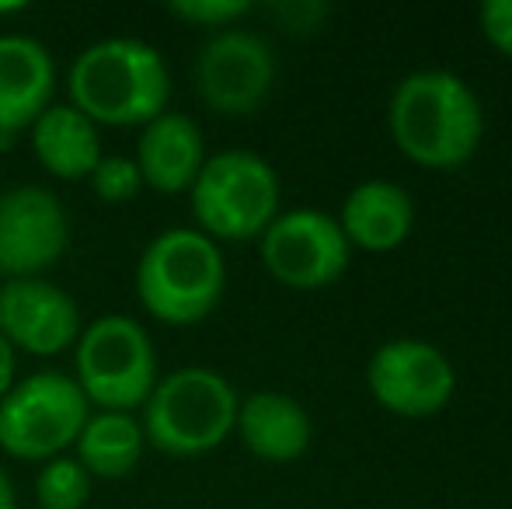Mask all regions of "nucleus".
<instances>
[{
  "label": "nucleus",
  "instance_id": "obj_1",
  "mask_svg": "<svg viewBox=\"0 0 512 509\" xmlns=\"http://www.w3.org/2000/svg\"><path fill=\"white\" fill-rule=\"evenodd\" d=\"M387 129L411 164L425 171H457L485 140V109L460 74L425 67L398 81L387 102Z\"/></svg>",
  "mask_w": 512,
  "mask_h": 509
},
{
  "label": "nucleus",
  "instance_id": "obj_2",
  "mask_svg": "<svg viewBox=\"0 0 512 509\" xmlns=\"http://www.w3.org/2000/svg\"><path fill=\"white\" fill-rule=\"evenodd\" d=\"M70 105L102 126H147L168 112L171 74L164 56L143 39H102L67 74Z\"/></svg>",
  "mask_w": 512,
  "mask_h": 509
},
{
  "label": "nucleus",
  "instance_id": "obj_3",
  "mask_svg": "<svg viewBox=\"0 0 512 509\" xmlns=\"http://www.w3.org/2000/svg\"><path fill=\"white\" fill-rule=\"evenodd\" d=\"M227 290V262L213 238L196 227H171L136 262V297L161 325L189 328L216 311Z\"/></svg>",
  "mask_w": 512,
  "mask_h": 509
},
{
  "label": "nucleus",
  "instance_id": "obj_4",
  "mask_svg": "<svg viewBox=\"0 0 512 509\" xmlns=\"http://www.w3.org/2000/svg\"><path fill=\"white\" fill-rule=\"evenodd\" d=\"M237 405L234 384L216 370H171L143 405V440L168 457H203L234 433Z\"/></svg>",
  "mask_w": 512,
  "mask_h": 509
},
{
  "label": "nucleus",
  "instance_id": "obj_5",
  "mask_svg": "<svg viewBox=\"0 0 512 509\" xmlns=\"http://www.w3.org/2000/svg\"><path fill=\"white\" fill-rule=\"evenodd\" d=\"M279 175L255 150L206 157L189 189L196 231L213 241H255L279 217Z\"/></svg>",
  "mask_w": 512,
  "mask_h": 509
},
{
  "label": "nucleus",
  "instance_id": "obj_6",
  "mask_svg": "<svg viewBox=\"0 0 512 509\" xmlns=\"http://www.w3.org/2000/svg\"><path fill=\"white\" fill-rule=\"evenodd\" d=\"M74 381L102 412L143 408L157 384V353L147 328L126 314L91 321L74 342Z\"/></svg>",
  "mask_w": 512,
  "mask_h": 509
},
{
  "label": "nucleus",
  "instance_id": "obj_7",
  "mask_svg": "<svg viewBox=\"0 0 512 509\" xmlns=\"http://www.w3.org/2000/svg\"><path fill=\"white\" fill-rule=\"evenodd\" d=\"M91 405L70 374L39 370L0 401V447L18 461H53L74 447Z\"/></svg>",
  "mask_w": 512,
  "mask_h": 509
},
{
  "label": "nucleus",
  "instance_id": "obj_8",
  "mask_svg": "<svg viewBox=\"0 0 512 509\" xmlns=\"http://www.w3.org/2000/svg\"><path fill=\"white\" fill-rule=\"evenodd\" d=\"M258 252L276 283L304 293L338 283L352 262V245L338 220L310 206L279 213L258 238Z\"/></svg>",
  "mask_w": 512,
  "mask_h": 509
},
{
  "label": "nucleus",
  "instance_id": "obj_9",
  "mask_svg": "<svg viewBox=\"0 0 512 509\" xmlns=\"http://www.w3.org/2000/svg\"><path fill=\"white\" fill-rule=\"evenodd\" d=\"M366 387L384 412L398 419H432L450 405L457 370L450 356L425 339H391L373 349Z\"/></svg>",
  "mask_w": 512,
  "mask_h": 509
},
{
  "label": "nucleus",
  "instance_id": "obj_10",
  "mask_svg": "<svg viewBox=\"0 0 512 509\" xmlns=\"http://www.w3.org/2000/svg\"><path fill=\"white\" fill-rule=\"evenodd\" d=\"M196 95L216 116H251L262 109L276 84V53L255 32L244 28H223L199 49L192 67Z\"/></svg>",
  "mask_w": 512,
  "mask_h": 509
},
{
  "label": "nucleus",
  "instance_id": "obj_11",
  "mask_svg": "<svg viewBox=\"0 0 512 509\" xmlns=\"http://www.w3.org/2000/svg\"><path fill=\"white\" fill-rule=\"evenodd\" d=\"M70 224L63 203L42 185H14L0 196V272L39 279L67 252Z\"/></svg>",
  "mask_w": 512,
  "mask_h": 509
},
{
  "label": "nucleus",
  "instance_id": "obj_12",
  "mask_svg": "<svg viewBox=\"0 0 512 509\" xmlns=\"http://www.w3.org/2000/svg\"><path fill=\"white\" fill-rule=\"evenodd\" d=\"M81 307L49 279L0 283V335L32 356H60L81 339Z\"/></svg>",
  "mask_w": 512,
  "mask_h": 509
},
{
  "label": "nucleus",
  "instance_id": "obj_13",
  "mask_svg": "<svg viewBox=\"0 0 512 509\" xmlns=\"http://www.w3.org/2000/svg\"><path fill=\"white\" fill-rule=\"evenodd\" d=\"M56 95V60L32 35H0V147L28 133Z\"/></svg>",
  "mask_w": 512,
  "mask_h": 509
},
{
  "label": "nucleus",
  "instance_id": "obj_14",
  "mask_svg": "<svg viewBox=\"0 0 512 509\" xmlns=\"http://www.w3.org/2000/svg\"><path fill=\"white\" fill-rule=\"evenodd\" d=\"M133 161L140 168L143 185L161 196H182L196 185L206 164L203 129L185 112H164L140 129Z\"/></svg>",
  "mask_w": 512,
  "mask_h": 509
},
{
  "label": "nucleus",
  "instance_id": "obj_15",
  "mask_svg": "<svg viewBox=\"0 0 512 509\" xmlns=\"http://www.w3.org/2000/svg\"><path fill=\"white\" fill-rule=\"evenodd\" d=\"M335 220L352 248L387 255L405 245L415 231V203L405 185L391 178H370L345 196L342 213Z\"/></svg>",
  "mask_w": 512,
  "mask_h": 509
},
{
  "label": "nucleus",
  "instance_id": "obj_16",
  "mask_svg": "<svg viewBox=\"0 0 512 509\" xmlns=\"http://www.w3.org/2000/svg\"><path fill=\"white\" fill-rule=\"evenodd\" d=\"M237 436L255 457L290 464L310 450L314 426L307 408L283 391H255L237 405Z\"/></svg>",
  "mask_w": 512,
  "mask_h": 509
},
{
  "label": "nucleus",
  "instance_id": "obj_17",
  "mask_svg": "<svg viewBox=\"0 0 512 509\" xmlns=\"http://www.w3.org/2000/svg\"><path fill=\"white\" fill-rule=\"evenodd\" d=\"M32 150L39 164L53 178L63 182H77V178H91V171L102 161V140H98V126L91 123L84 112L74 105H49L32 129Z\"/></svg>",
  "mask_w": 512,
  "mask_h": 509
},
{
  "label": "nucleus",
  "instance_id": "obj_18",
  "mask_svg": "<svg viewBox=\"0 0 512 509\" xmlns=\"http://www.w3.org/2000/svg\"><path fill=\"white\" fill-rule=\"evenodd\" d=\"M143 426L129 412H91L77 436V464L91 478H126L143 457Z\"/></svg>",
  "mask_w": 512,
  "mask_h": 509
},
{
  "label": "nucleus",
  "instance_id": "obj_19",
  "mask_svg": "<svg viewBox=\"0 0 512 509\" xmlns=\"http://www.w3.org/2000/svg\"><path fill=\"white\" fill-rule=\"evenodd\" d=\"M91 482L95 478L77 464V457H53L42 464L39 478H35L39 509H84L91 499Z\"/></svg>",
  "mask_w": 512,
  "mask_h": 509
},
{
  "label": "nucleus",
  "instance_id": "obj_20",
  "mask_svg": "<svg viewBox=\"0 0 512 509\" xmlns=\"http://www.w3.org/2000/svg\"><path fill=\"white\" fill-rule=\"evenodd\" d=\"M91 185H95V196L102 199V203H129V199L140 196L143 178L133 157L112 154V157H102L98 168L91 171Z\"/></svg>",
  "mask_w": 512,
  "mask_h": 509
},
{
  "label": "nucleus",
  "instance_id": "obj_21",
  "mask_svg": "<svg viewBox=\"0 0 512 509\" xmlns=\"http://www.w3.org/2000/svg\"><path fill=\"white\" fill-rule=\"evenodd\" d=\"M171 18L185 21L192 28H234V21L248 18L251 4L248 0H171L168 4Z\"/></svg>",
  "mask_w": 512,
  "mask_h": 509
},
{
  "label": "nucleus",
  "instance_id": "obj_22",
  "mask_svg": "<svg viewBox=\"0 0 512 509\" xmlns=\"http://www.w3.org/2000/svg\"><path fill=\"white\" fill-rule=\"evenodd\" d=\"M478 28L495 53L512 60V0H485L478 7Z\"/></svg>",
  "mask_w": 512,
  "mask_h": 509
},
{
  "label": "nucleus",
  "instance_id": "obj_23",
  "mask_svg": "<svg viewBox=\"0 0 512 509\" xmlns=\"http://www.w3.org/2000/svg\"><path fill=\"white\" fill-rule=\"evenodd\" d=\"M272 11H276L279 18L297 32V28H314V21L321 18V14H328V7H321V4H279V7H272Z\"/></svg>",
  "mask_w": 512,
  "mask_h": 509
},
{
  "label": "nucleus",
  "instance_id": "obj_24",
  "mask_svg": "<svg viewBox=\"0 0 512 509\" xmlns=\"http://www.w3.org/2000/svg\"><path fill=\"white\" fill-rule=\"evenodd\" d=\"M14 367H18V360H14V346L0 335V401H4V394L14 387Z\"/></svg>",
  "mask_w": 512,
  "mask_h": 509
},
{
  "label": "nucleus",
  "instance_id": "obj_25",
  "mask_svg": "<svg viewBox=\"0 0 512 509\" xmlns=\"http://www.w3.org/2000/svg\"><path fill=\"white\" fill-rule=\"evenodd\" d=\"M0 509H18V496H14V482L4 468H0Z\"/></svg>",
  "mask_w": 512,
  "mask_h": 509
}]
</instances>
